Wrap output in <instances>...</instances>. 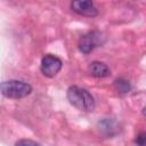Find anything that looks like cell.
Returning <instances> with one entry per match:
<instances>
[{
  "label": "cell",
  "instance_id": "1",
  "mask_svg": "<svg viewBox=\"0 0 146 146\" xmlns=\"http://www.w3.org/2000/svg\"><path fill=\"white\" fill-rule=\"evenodd\" d=\"M66 96L68 102L80 111L91 112L95 108V99L91 94L84 88L72 86L67 89Z\"/></svg>",
  "mask_w": 146,
  "mask_h": 146
},
{
  "label": "cell",
  "instance_id": "2",
  "mask_svg": "<svg viewBox=\"0 0 146 146\" xmlns=\"http://www.w3.org/2000/svg\"><path fill=\"white\" fill-rule=\"evenodd\" d=\"M32 91V87L23 81L9 80L1 83V92L3 96L14 99H21L29 96Z\"/></svg>",
  "mask_w": 146,
  "mask_h": 146
},
{
  "label": "cell",
  "instance_id": "3",
  "mask_svg": "<svg viewBox=\"0 0 146 146\" xmlns=\"http://www.w3.org/2000/svg\"><path fill=\"white\" fill-rule=\"evenodd\" d=\"M102 39H103V36H102L100 32H98V31L89 32V33H87L80 38L79 43H78L79 50L83 54H89L96 47H98L99 44L103 43Z\"/></svg>",
  "mask_w": 146,
  "mask_h": 146
},
{
  "label": "cell",
  "instance_id": "4",
  "mask_svg": "<svg viewBox=\"0 0 146 146\" xmlns=\"http://www.w3.org/2000/svg\"><path fill=\"white\" fill-rule=\"evenodd\" d=\"M62 65H63V63L58 57H56L54 55H46L41 59L40 70L44 76L54 78L60 71Z\"/></svg>",
  "mask_w": 146,
  "mask_h": 146
},
{
  "label": "cell",
  "instance_id": "5",
  "mask_svg": "<svg viewBox=\"0 0 146 146\" xmlns=\"http://www.w3.org/2000/svg\"><path fill=\"white\" fill-rule=\"evenodd\" d=\"M71 8L74 13L88 16V17H95L98 14L97 8L95 7V3L90 0H76L71 2Z\"/></svg>",
  "mask_w": 146,
  "mask_h": 146
},
{
  "label": "cell",
  "instance_id": "6",
  "mask_svg": "<svg viewBox=\"0 0 146 146\" xmlns=\"http://www.w3.org/2000/svg\"><path fill=\"white\" fill-rule=\"evenodd\" d=\"M88 72L95 78H106L110 75V68L102 62H92L88 66Z\"/></svg>",
  "mask_w": 146,
  "mask_h": 146
},
{
  "label": "cell",
  "instance_id": "7",
  "mask_svg": "<svg viewBox=\"0 0 146 146\" xmlns=\"http://www.w3.org/2000/svg\"><path fill=\"white\" fill-rule=\"evenodd\" d=\"M114 86H115V89L120 92V94H127L130 91L131 87H130V83L124 80V79H117L115 80L114 82Z\"/></svg>",
  "mask_w": 146,
  "mask_h": 146
},
{
  "label": "cell",
  "instance_id": "8",
  "mask_svg": "<svg viewBox=\"0 0 146 146\" xmlns=\"http://www.w3.org/2000/svg\"><path fill=\"white\" fill-rule=\"evenodd\" d=\"M15 146H41V145L31 139H21L18 141H16Z\"/></svg>",
  "mask_w": 146,
  "mask_h": 146
},
{
  "label": "cell",
  "instance_id": "9",
  "mask_svg": "<svg viewBox=\"0 0 146 146\" xmlns=\"http://www.w3.org/2000/svg\"><path fill=\"white\" fill-rule=\"evenodd\" d=\"M137 146H146V132H140L135 139Z\"/></svg>",
  "mask_w": 146,
  "mask_h": 146
},
{
  "label": "cell",
  "instance_id": "10",
  "mask_svg": "<svg viewBox=\"0 0 146 146\" xmlns=\"http://www.w3.org/2000/svg\"><path fill=\"white\" fill-rule=\"evenodd\" d=\"M143 114H144V115H146V106H145V107H144V110H143Z\"/></svg>",
  "mask_w": 146,
  "mask_h": 146
}]
</instances>
